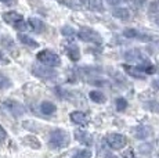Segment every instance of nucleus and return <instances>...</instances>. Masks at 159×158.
Instances as JSON below:
<instances>
[{
	"label": "nucleus",
	"instance_id": "f03ea898",
	"mask_svg": "<svg viewBox=\"0 0 159 158\" xmlns=\"http://www.w3.org/2000/svg\"><path fill=\"white\" fill-rule=\"evenodd\" d=\"M36 58L39 60L43 65L46 67H58L61 64V58L58 54H56L54 51L51 50H42L38 53V56H36Z\"/></svg>",
	"mask_w": 159,
	"mask_h": 158
},
{
	"label": "nucleus",
	"instance_id": "4be33fe9",
	"mask_svg": "<svg viewBox=\"0 0 159 158\" xmlns=\"http://www.w3.org/2000/svg\"><path fill=\"white\" fill-rule=\"evenodd\" d=\"M90 157H91V151L89 150H78L72 156V158H90Z\"/></svg>",
	"mask_w": 159,
	"mask_h": 158
},
{
	"label": "nucleus",
	"instance_id": "423d86ee",
	"mask_svg": "<svg viewBox=\"0 0 159 158\" xmlns=\"http://www.w3.org/2000/svg\"><path fill=\"white\" fill-rule=\"evenodd\" d=\"M32 72L33 75L39 78H46V79H50V78H54L56 77V72L50 68V67H46L43 64H38V65H33L32 67Z\"/></svg>",
	"mask_w": 159,
	"mask_h": 158
},
{
	"label": "nucleus",
	"instance_id": "dca6fc26",
	"mask_svg": "<svg viewBox=\"0 0 159 158\" xmlns=\"http://www.w3.org/2000/svg\"><path fill=\"white\" fill-rule=\"evenodd\" d=\"M56 110H57V107L53 104V103H50V101H43L40 104V111H42V114H44V115L54 114Z\"/></svg>",
	"mask_w": 159,
	"mask_h": 158
},
{
	"label": "nucleus",
	"instance_id": "f257e3e1",
	"mask_svg": "<svg viewBox=\"0 0 159 158\" xmlns=\"http://www.w3.org/2000/svg\"><path fill=\"white\" fill-rule=\"evenodd\" d=\"M50 147L53 148H62L69 144V135L62 129H56L50 133Z\"/></svg>",
	"mask_w": 159,
	"mask_h": 158
},
{
	"label": "nucleus",
	"instance_id": "7c9ffc66",
	"mask_svg": "<svg viewBox=\"0 0 159 158\" xmlns=\"http://www.w3.org/2000/svg\"><path fill=\"white\" fill-rule=\"evenodd\" d=\"M105 158H118V157H115V156H107Z\"/></svg>",
	"mask_w": 159,
	"mask_h": 158
},
{
	"label": "nucleus",
	"instance_id": "4468645a",
	"mask_svg": "<svg viewBox=\"0 0 159 158\" xmlns=\"http://www.w3.org/2000/svg\"><path fill=\"white\" fill-rule=\"evenodd\" d=\"M18 40H20L22 44H25V46H29V47H32V49H35V47L39 46L38 42L33 40L32 38H29L28 35H24V33H18Z\"/></svg>",
	"mask_w": 159,
	"mask_h": 158
},
{
	"label": "nucleus",
	"instance_id": "b1692460",
	"mask_svg": "<svg viewBox=\"0 0 159 158\" xmlns=\"http://www.w3.org/2000/svg\"><path fill=\"white\" fill-rule=\"evenodd\" d=\"M147 108L148 110H151L152 112H159V103L158 101H149V103H147Z\"/></svg>",
	"mask_w": 159,
	"mask_h": 158
},
{
	"label": "nucleus",
	"instance_id": "f3484780",
	"mask_svg": "<svg viewBox=\"0 0 159 158\" xmlns=\"http://www.w3.org/2000/svg\"><path fill=\"white\" fill-rule=\"evenodd\" d=\"M89 97H90L91 101L98 103V104H101V103L105 101V96H104V93L100 92V90H93V92H90Z\"/></svg>",
	"mask_w": 159,
	"mask_h": 158
},
{
	"label": "nucleus",
	"instance_id": "6e6552de",
	"mask_svg": "<svg viewBox=\"0 0 159 158\" xmlns=\"http://www.w3.org/2000/svg\"><path fill=\"white\" fill-rule=\"evenodd\" d=\"M3 20H4L7 24L13 25L14 28H15V26H17L18 24H20L21 21L24 20V17L21 16V14H18L17 11H7V13L3 14Z\"/></svg>",
	"mask_w": 159,
	"mask_h": 158
},
{
	"label": "nucleus",
	"instance_id": "9d476101",
	"mask_svg": "<svg viewBox=\"0 0 159 158\" xmlns=\"http://www.w3.org/2000/svg\"><path fill=\"white\" fill-rule=\"evenodd\" d=\"M123 69L130 75V77L134 78H139V79H144L145 75H143V72L140 71L139 67H134V65H127V64H123Z\"/></svg>",
	"mask_w": 159,
	"mask_h": 158
},
{
	"label": "nucleus",
	"instance_id": "c85d7f7f",
	"mask_svg": "<svg viewBox=\"0 0 159 158\" xmlns=\"http://www.w3.org/2000/svg\"><path fill=\"white\" fill-rule=\"evenodd\" d=\"M2 3H4V4H13L14 0H0Z\"/></svg>",
	"mask_w": 159,
	"mask_h": 158
},
{
	"label": "nucleus",
	"instance_id": "a211bd4d",
	"mask_svg": "<svg viewBox=\"0 0 159 158\" xmlns=\"http://www.w3.org/2000/svg\"><path fill=\"white\" fill-rule=\"evenodd\" d=\"M28 22H29L30 29H32V31L42 32V31H43V28H44L43 22H40V21H39V20H36V18H30V20L28 21Z\"/></svg>",
	"mask_w": 159,
	"mask_h": 158
},
{
	"label": "nucleus",
	"instance_id": "393cba45",
	"mask_svg": "<svg viewBox=\"0 0 159 158\" xmlns=\"http://www.w3.org/2000/svg\"><path fill=\"white\" fill-rule=\"evenodd\" d=\"M61 33L65 36H69V35H73V29L71 28V26H64L62 29H61Z\"/></svg>",
	"mask_w": 159,
	"mask_h": 158
},
{
	"label": "nucleus",
	"instance_id": "5701e85b",
	"mask_svg": "<svg viewBox=\"0 0 159 158\" xmlns=\"http://www.w3.org/2000/svg\"><path fill=\"white\" fill-rule=\"evenodd\" d=\"M126 107H127V101L125 99H118L116 100V110L118 111H125L126 110Z\"/></svg>",
	"mask_w": 159,
	"mask_h": 158
},
{
	"label": "nucleus",
	"instance_id": "39448f33",
	"mask_svg": "<svg viewBox=\"0 0 159 158\" xmlns=\"http://www.w3.org/2000/svg\"><path fill=\"white\" fill-rule=\"evenodd\" d=\"M123 35L126 36V38H129V39H137V40H140V42H151L152 40L151 35H148V33H145V32L139 31V29H134V28L125 29Z\"/></svg>",
	"mask_w": 159,
	"mask_h": 158
},
{
	"label": "nucleus",
	"instance_id": "c756f323",
	"mask_svg": "<svg viewBox=\"0 0 159 158\" xmlns=\"http://www.w3.org/2000/svg\"><path fill=\"white\" fill-rule=\"evenodd\" d=\"M155 22H157V25L159 26V17H157V18H155Z\"/></svg>",
	"mask_w": 159,
	"mask_h": 158
},
{
	"label": "nucleus",
	"instance_id": "bb28decb",
	"mask_svg": "<svg viewBox=\"0 0 159 158\" xmlns=\"http://www.w3.org/2000/svg\"><path fill=\"white\" fill-rule=\"evenodd\" d=\"M8 63H10V60H8L7 57H6V54L0 50V64H8Z\"/></svg>",
	"mask_w": 159,
	"mask_h": 158
},
{
	"label": "nucleus",
	"instance_id": "aec40b11",
	"mask_svg": "<svg viewBox=\"0 0 159 158\" xmlns=\"http://www.w3.org/2000/svg\"><path fill=\"white\" fill-rule=\"evenodd\" d=\"M114 16L120 18V20H129L130 18V13L127 10H125V8H118V10L114 11Z\"/></svg>",
	"mask_w": 159,
	"mask_h": 158
},
{
	"label": "nucleus",
	"instance_id": "1a4fd4ad",
	"mask_svg": "<svg viewBox=\"0 0 159 158\" xmlns=\"http://www.w3.org/2000/svg\"><path fill=\"white\" fill-rule=\"evenodd\" d=\"M75 137H76V140H79L82 144H86V146L93 144V137H91V135L84 132V130H76Z\"/></svg>",
	"mask_w": 159,
	"mask_h": 158
},
{
	"label": "nucleus",
	"instance_id": "6ab92c4d",
	"mask_svg": "<svg viewBox=\"0 0 159 158\" xmlns=\"http://www.w3.org/2000/svg\"><path fill=\"white\" fill-rule=\"evenodd\" d=\"M11 87V81L8 77H6L4 74H0V90H6Z\"/></svg>",
	"mask_w": 159,
	"mask_h": 158
},
{
	"label": "nucleus",
	"instance_id": "0eeeda50",
	"mask_svg": "<svg viewBox=\"0 0 159 158\" xmlns=\"http://www.w3.org/2000/svg\"><path fill=\"white\" fill-rule=\"evenodd\" d=\"M4 107L13 115H15V117H21V115L25 112L24 105L18 101H14V100H7V101H4Z\"/></svg>",
	"mask_w": 159,
	"mask_h": 158
},
{
	"label": "nucleus",
	"instance_id": "20e7f679",
	"mask_svg": "<svg viewBox=\"0 0 159 158\" xmlns=\"http://www.w3.org/2000/svg\"><path fill=\"white\" fill-rule=\"evenodd\" d=\"M78 36L80 40L83 42H91V43H101L102 38L98 35L96 31L90 28H82L80 31L78 32Z\"/></svg>",
	"mask_w": 159,
	"mask_h": 158
},
{
	"label": "nucleus",
	"instance_id": "f8f14e48",
	"mask_svg": "<svg viewBox=\"0 0 159 158\" xmlns=\"http://www.w3.org/2000/svg\"><path fill=\"white\" fill-rule=\"evenodd\" d=\"M71 121L73 123H76V125H84L87 122L86 115L82 111H73L71 114Z\"/></svg>",
	"mask_w": 159,
	"mask_h": 158
},
{
	"label": "nucleus",
	"instance_id": "2eb2a0df",
	"mask_svg": "<svg viewBox=\"0 0 159 158\" xmlns=\"http://www.w3.org/2000/svg\"><path fill=\"white\" fill-rule=\"evenodd\" d=\"M134 135H136L137 139H141V140H144V139L149 137V135H151V129L147 126H139L134 129Z\"/></svg>",
	"mask_w": 159,
	"mask_h": 158
},
{
	"label": "nucleus",
	"instance_id": "cd10ccee",
	"mask_svg": "<svg viewBox=\"0 0 159 158\" xmlns=\"http://www.w3.org/2000/svg\"><path fill=\"white\" fill-rule=\"evenodd\" d=\"M125 158H134V154H133V150L129 148L127 151H125Z\"/></svg>",
	"mask_w": 159,
	"mask_h": 158
},
{
	"label": "nucleus",
	"instance_id": "9b49d317",
	"mask_svg": "<svg viewBox=\"0 0 159 158\" xmlns=\"http://www.w3.org/2000/svg\"><path fill=\"white\" fill-rule=\"evenodd\" d=\"M125 58L127 60V61H143L144 60V56L141 54V51L139 50H129L125 53Z\"/></svg>",
	"mask_w": 159,
	"mask_h": 158
},
{
	"label": "nucleus",
	"instance_id": "ddd939ff",
	"mask_svg": "<svg viewBox=\"0 0 159 158\" xmlns=\"http://www.w3.org/2000/svg\"><path fill=\"white\" fill-rule=\"evenodd\" d=\"M66 54L69 56V58L73 60V61H78L80 58V51H79V47L76 44H69L66 46Z\"/></svg>",
	"mask_w": 159,
	"mask_h": 158
},
{
	"label": "nucleus",
	"instance_id": "a878e982",
	"mask_svg": "<svg viewBox=\"0 0 159 158\" xmlns=\"http://www.w3.org/2000/svg\"><path fill=\"white\" fill-rule=\"evenodd\" d=\"M6 139H7V132L4 130L3 126H0V143H3Z\"/></svg>",
	"mask_w": 159,
	"mask_h": 158
},
{
	"label": "nucleus",
	"instance_id": "412c9836",
	"mask_svg": "<svg viewBox=\"0 0 159 158\" xmlns=\"http://www.w3.org/2000/svg\"><path fill=\"white\" fill-rule=\"evenodd\" d=\"M24 140H25L26 144H29L30 147H33V148H39V147H40V143H39V140L36 137H33V136H26Z\"/></svg>",
	"mask_w": 159,
	"mask_h": 158
},
{
	"label": "nucleus",
	"instance_id": "7ed1b4c3",
	"mask_svg": "<svg viewBox=\"0 0 159 158\" xmlns=\"http://www.w3.org/2000/svg\"><path fill=\"white\" fill-rule=\"evenodd\" d=\"M105 140H107V144H108L111 148H114V150H120V148H123L127 143L126 136L120 135V133H111V135L107 136Z\"/></svg>",
	"mask_w": 159,
	"mask_h": 158
}]
</instances>
